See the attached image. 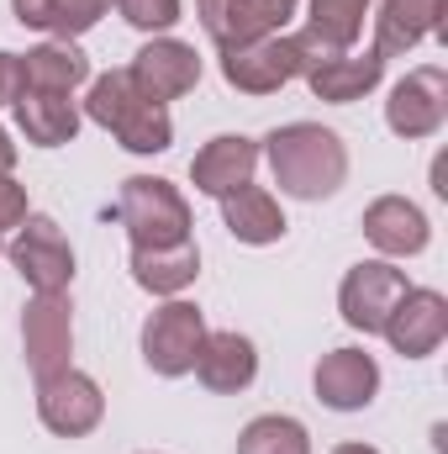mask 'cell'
<instances>
[{
    "mask_svg": "<svg viewBox=\"0 0 448 454\" xmlns=\"http://www.w3.org/2000/svg\"><path fill=\"white\" fill-rule=\"evenodd\" d=\"M16 121L27 132V143L37 148H58V143H74L80 132V106L58 90H21L16 96Z\"/></svg>",
    "mask_w": 448,
    "mask_h": 454,
    "instance_id": "obj_21",
    "label": "cell"
},
{
    "mask_svg": "<svg viewBox=\"0 0 448 454\" xmlns=\"http://www.w3.org/2000/svg\"><path fill=\"white\" fill-rule=\"evenodd\" d=\"M90 80V59L74 48V43H42L32 53H21V90H58V96H74V85Z\"/></svg>",
    "mask_w": 448,
    "mask_h": 454,
    "instance_id": "obj_22",
    "label": "cell"
},
{
    "mask_svg": "<svg viewBox=\"0 0 448 454\" xmlns=\"http://www.w3.org/2000/svg\"><path fill=\"white\" fill-rule=\"evenodd\" d=\"M444 11H448V0H385V5H380L375 53L390 59V53H406V48H417L422 37L444 32Z\"/></svg>",
    "mask_w": 448,
    "mask_h": 454,
    "instance_id": "obj_19",
    "label": "cell"
},
{
    "mask_svg": "<svg viewBox=\"0 0 448 454\" xmlns=\"http://www.w3.org/2000/svg\"><path fill=\"white\" fill-rule=\"evenodd\" d=\"M37 418L58 434V439H85L101 428L106 418V396L85 370H58L37 380Z\"/></svg>",
    "mask_w": 448,
    "mask_h": 454,
    "instance_id": "obj_5",
    "label": "cell"
},
{
    "mask_svg": "<svg viewBox=\"0 0 448 454\" xmlns=\"http://www.w3.org/2000/svg\"><path fill=\"white\" fill-rule=\"evenodd\" d=\"M444 116H448V74L438 64L412 69L385 101V121H390L396 137H433L444 127Z\"/></svg>",
    "mask_w": 448,
    "mask_h": 454,
    "instance_id": "obj_11",
    "label": "cell"
},
{
    "mask_svg": "<svg viewBox=\"0 0 448 454\" xmlns=\"http://www.w3.org/2000/svg\"><path fill=\"white\" fill-rule=\"evenodd\" d=\"M406 291H412V286H406V275H401L396 264H385V259H364V264H353V270L343 275L337 312H343L348 328H359V333H380L385 317L396 312V301H401Z\"/></svg>",
    "mask_w": 448,
    "mask_h": 454,
    "instance_id": "obj_8",
    "label": "cell"
},
{
    "mask_svg": "<svg viewBox=\"0 0 448 454\" xmlns=\"http://www.w3.org/2000/svg\"><path fill=\"white\" fill-rule=\"evenodd\" d=\"M312 380H317L322 407H333V412H359V407H369L375 391H380V364H375L364 348H333V354H322V364H317Z\"/></svg>",
    "mask_w": 448,
    "mask_h": 454,
    "instance_id": "obj_14",
    "label": "cell"
},
{
    "mask_svg": "<svg viewBox=\"0 0 448 454\" xmlns=\"http://www.w3.org/2000/svg\"><path fill=\"white\" fill-rule=\"evenodd\" d=\"M264 153H269V169H274L280 191L296 196V201H322V196H333L337 185L348 180V148L322 121L274 127L264 137Z\"/></svg>",
    "mask_w": 448,
    "mask_h": 454,
    "instance_id": "obj_1",
    "label": "cell"
},
{
    "mask_svg": "<svg viewBox=\"0 0 448 454\" xmlns=\"http://www.w3.org/2000/svg\"><path fill=\"white\" fill-rule=\"evenodd\" d=\"M11 164H16V143H11L5 127H0V175H11Z\"/></svg>",
    "mask_w": 448,
    "mask_h": 454,
    "instance_id": "obj_30",
    "label": "cell"
},
{
    "mask_svg": "<svg viewBox=\"0 0 448 454\" xmlns=\"http://www.w3.org/2000/svg\"><path fill=\"white\" fill-rule=\"evenodd\" d=\"M21 223H27V191L11 175H0V232H11Z\"/></svg>",
    "mask_w": 448,
    "mask_h": 454,
    "instance_id": "obj_28",
    "label": "cell"
},
{
    "mask_svg": "<svg viewBox=\"0 0 448 454\" xmlns=\"http://www.w3.org/2000/svg\"><path fill=\"white\" fill-rule=\"evenodd\" d=\"M364 16H369V0H312V37L328 48V53H348L364 32Z\"/></svg>",
    "mask_w": 448,
    "mask_h": 454,
    "instance_id": "obj_25",
    "label": "cell"
},
{
    "mask_svg": "<svg viewBox=\"0 0 448 454\" xmlns=\"http://www.w3.org/2000/svg\"><path fill=\"white\" fill-rule=\"evenodd\" d=\"M116 217L127 227L132 248H174V243H190V207H185V196H180L169 180H158V175H132V180H121Z\"/></svg>",
    "mask_w": 448,
    "mask_h": 454,
    "instance_id": "obj_4",
    "label": "cell"
},
{
    "mask_svg": "<svg viewBox=\"0 0 448 454\" xmlns=\"http://www.w3.org/2000/svg\"><path fill=\"white\" fill-rule=\"evenodd\" d=\"M21 96V53H0V106H16Z\"/></svg>",
    "mask_w": 448,
    "mask_h": 454,
    "instance_id": "obj_29",
    "label": "cell"
},
{
    "mask_svg": "<svg viewBox=\"0 0 448 454\" xmlns=\"http://www.w3.org/2000/svg\"><path fill=\"white\" fill-rule=\"evenodd\" d=\"M253 164H259V143L243 137V132H222V137H212V143L190 159V180H196L201 196H217V201H222L237 185L253 180Z\"/></svg>",
    "mask_w": 448,
    "mask_h": 454,
    "instance_id": "obj_15",
    "label": "cell"
},
{
    "mask_svg": "<svg viewBox=\"0 0 448 454\" xmlns=\"http://www.w3.org/2000/svg\"><path fill=\"white\" fill-rule=\"evenodd\" d=\"M401 359H428L448 339V301L438 291H406L380 328Z\"/></svg>",
    "mask_w": 448,
    "mask_h": 454,
    "instance_id": "obj_13",
    "label": "cell"
},
{
    "mask_svg": "<svg viewBox=\"0 0 448 454\" xmlns=\"http://www.w3.org/2000/svg\"><path fill=\"white\" fill-rule=\"evenodd\" d=\"M364 238L390 259H412V254L428 248L433 227L422 217V207H412L406 196H380V201L364 207Z\"/></svg>",
    "mask_w": 448,
    "mask_h": 454,
    "instance_id": "obj_16",
    "label": "cell"
},
{
    "mask_svg": "<svg viewBox=\"0 0 448 454\" xmlns=\"http://www.w3.org/2000/svg\"><path fill=\"white\" fill-rule=\"evenodd\" d=\"M222 223L237 243H253V248L285 238V212H280V201H274L269 191H259L253 180L237 185L232 196H222Z\"/></svg>",
    "mask_w": 448,
    "mask_h": 454,
    "instance_id": "obj_20",
    "label": "cell"
},
{
    "mask_svg": "<svg viewBox=\"0 0 448 454\" xmlns=\"http://www.w3.org/2000/svg\"><path fill=\"white\" fill-rule=\"evenodd\" d=\"M333 454H380V450H375V444H337Z\"/></svg>",
    "mask_w": 448,
    "mask_h": 454,
    "instance_id": "obj_31",
    "label": "cell"
},
{
    "mask_svg": "<svg viewBox=\"0 0 448 454\" xmlns=\"http://www.w3.org/2000/svg\"><path fill=\"white\" fill-rule=\"evenodd\" d=\"M317 59H328V48L312 37V32H274V37H259V43H243V48H222V80L243 96H274L280 85L301 80Z\"/></svg>",
    "mask_w": 448,
    "mask_h": 454,
    "instance_id": "obj_3",
    "label": "cell"
},
{
    "mask_svg": "<svg viewBox=\"0 0 448 454\" xmlns=\"http://www.w3.org/2000/svg\"><path fill=\"white\" fill-rule=\"evenodd\" d=\"M11 5H16V21H21V27L53 32L58 43L90 32V27L112 11V0H11Z\"/></svg>",
    "mask_w": 448,
    "mask_h": 454,
    "instance_id": "obj_24",
    "label": "cell"
},
{
    "mask_svg": "<svg viewBox=\"0 0 448 454\" xmlns=\"http://www.w3.org/2000/svg\"><path fill=\"white\" fill-rule=\"evenodd\" d=\"M237 454H312V439L296 418H253L243 434H237Z\"/></svg>",
    "mask_w": 448,
    "mask_h": 454,
    "instance_id": "obj_26",
    "label": "cell"
},
{
    "mask_svg": "<svg viewBox=\"0 0 448 454\" xmlns=\"http://www.w3.org/2000/svg\"><path fill=\"white\" fill-rule=\"evenodd\" d=\"M21 348H27V364H32L37 380L69 370L74 317H69V301L64 296H32L27 301V312H21Z\"/></svg>",
    "mask_w": 448,
    "mask_h": 454,
    "instance_id": "obj_12",
    "label": "cell"
},
{
    "mask_svg": "<svg viewBox=\"0 0 448 454\" xmlns=\"http://www.w3.org/2000/svg\"><path fill=\"white\" fill-rule=\"evenodd\" d=\"M116 5L137 32H164L180 21V0H116Z\"/></svg>",
    "mask_w": 448,
    "mask_h": 454,
    "instance_id": "obj_27",
    "label": "cell"
},
{
    "mask_svg": "<svg viewBox=\"0 0 448 454\" xmlns=\"http://www.w3.org/2000/svg\"><path fill=\"white\" fill-rule=\"evenodd\" d=\"M90 121H101L106 132H116V143L127 153H164L174 143V121L164 106H153L127 69H112L90 85V101H85Z\"/></svg>",
    "mask_w": 448,
    "mask_h": 454,
    "instance_id": "obj_2",
    "label": "cell"
},
{
    "mask_svg": "<svg viewBox=\"0 0 448 454\" xmlns=\"http://www.w3.org/2000/svg\"><path fill=\"white\" fill-rule=\"evenodd\" d=\"M206 339V323H201V307L190 301H164L148 323H143V359L153 375H190L196 370V354Z\"/></svg>",
    "mask_w": 448,
    "mask_h": 454,
    "instance_id": "obj_7",
    "label": "cell"
},
{
    "mask_svg": "<svg viewBox=\"0 0 448 454\" xmlns=\"http://www.w3.org/2000/svg\"><path fill=\"white\" fill-rule=\"evenodd\" d=\"M196 11L217 48H243L285 32V21L296 16V0H196Z\"/></svg>",
    "mask_w": 448,
    "mask_h": 454,
    "instance_id": "obj_9",
    "label": "cell"
},
{
    "mask_svg": "<svg viewBox=\"0 0 448 454\" xmlns=\"http://www.w3.org/2000/svg\"><path fill=\"white\" fill-rule=\"evenodd\" d=\"M11 264L21 270V280L37 291V296H64L69 280H74V248L69 238L58 232L53 217H27L16 243H11Z\"/></svg>",
    "mask_w": 448,
    "mask_h": 454,
    "instance_id": "obj_6",
    "label": "cell"
},
{
    "mask_svg": "<svg viewBox=\"0 0 448 454\" xmlns=\"http://www.w3.org/2000/svg\"><path fill=\"white\" fill-rule=\"evenodd\" d=\"M385 74V59L369 48V53H328L317 59L301 80L312 85L317 101H333V106H348V101H364Z\"/></svg>",
    "mask_w": 448,
    "mask_h": 454,
    "instance_id": "obj_18",
    "label": "cell"
},
{
    "mask_svg": "<svg viewBox=\"0 0 448 454\" xmlns=\"http://www.w3.org/2000/svg\"><path fill=\"white\" fill-rule=\"evenodd\" d=\"M201 275V248L174 243V248H132V280L153 296H180Z\"/></svg>",
    "mask_w": 448,
    "mask_h": 454,
    "instance_id": "obj_23",
    "label": "cell"
},
{
    "mask_svg": "<svg viewBox=\"0 0 448 454\" xmlns=\"http://www.w3.org/2000/svg\"><path fill=\"white\" fill-rule=\"evenodd\" d=\"M127 74H132V85H137L153 106H164V101H180L185 90L201 85V59H196V48L180 43V37H153V43L132 59Z\"/></svg>",
    "mask_w": 448,
    "mask_h": 454,
    "instance_id": "obj_10",
    "label": "cell"
},
{
    "mask_svg": "<svg viewBox=\"0 0 448 454\" xmlns=\"http://www.w3.org/2000/svg\"><path fill=\"white\" fill-rule=\"evenodd\" d=\"M196 375H201V386L206 391H217V396H237V391H248L253 386V375H259V348L253 339H243V333H206L201 339V354H196Z\"/></svg>",
    "mask_w": 448,
    "mask_h": 454,
    "instance_id": "obj_17",
    "label": "cell"
}]
</instances>
